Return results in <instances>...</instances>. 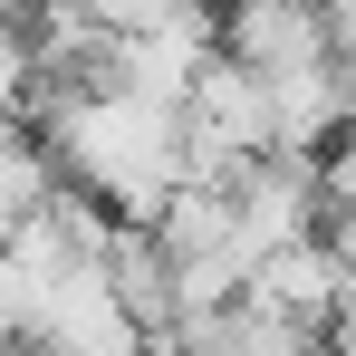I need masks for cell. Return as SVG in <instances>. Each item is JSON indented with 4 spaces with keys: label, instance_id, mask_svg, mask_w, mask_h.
I'll return each mask as SVG.
<instances>
[{
    "label": "cell",
    "instance_id": "obj_1",
    "mask_svg": "<svg viewBox=\"0 0 356 356\" xmlns=\"http://www.w3.org/2000/svg\"><path fill=\"white\" fill-rule=\"evenodd\" d=\"M49 164H67V183L106 202L116 222H154L183 183V106L106 87V77L67 87L49 97Z\"/></svg>",
    "mask_w": 356,
    "mask_h": 356
},
{
    "label": "cell",
    "instance_id": "obj_2",
    "mask_svg": "<svg viewBox=\"0 0 356 356\" xmlns=\"http://www.w3.org/2000/svg\"><path fill=\"white\" fill-rule=\"evenodd\" d=\"M270 154V87L250 67L212 58L183 87V183H232Z\"/></svg>",
    "mask_w": 356,
    "mask_h": 356
},
{
    "label": "cell",
    "instance_id": "obj_3",
    "mask_svg": "<svg viewBox=\"0 0 356 356\" xmlns=\"http://www.w3.org/2000/svg\"><path fill=\"white\" fill-rule=\"evenodd\" d=\"M337 289H347V260L327 250V232H298V241H280V250L250 260L241 308H260V318H280L298 337H318V327L337 318Z\"/></svg>",
    "mask_w": 356,
    "mask_h": 356
},
{
    "label": "cell",
    "instance_id": "obj_4",
    "mask_svg": "<svg viewBox=\"0 0 356 356\" xmlns=\"http://www.w3.org/2000/svg\"><path fill=\"white\" fill-rule=\"evenodd\" d=\"M212 19H222V58L250 67V77H289V67L337 58V49H327L318 0H222Z\"/></svg>",
    "mask_w": 356,
    "mask_h": 356
},
{
    "label": "cell",
    "instance_id": "obj_5",
    "mask_svg": "<svg viewBox=\"0 0 356 356\" xmlns=\"http://www.w3.org/2000/svg\"><path fill=\"white\" fill-rule=\"evenodd\" d=\"M232 232L241 250H280V241L318 232V164H289V154H260L250 174H232Z\"/></svg>",
    "mask_w": 356,
    "mask_h": 356
},
{
    "label": "cell",
    "instance_id": "obj_6",
    "mask_svg": "<svg viewBox=\"0 0 356 356\" xmlns=\"http://www.w3.org/2000/svg\"><path fill=\"white\" fill-rule=\"evenodd\" d=\"M260 87H270V154H289V164H318V154L337 145L347 97H356V77H347L337 58L289 67V77H260Z\"/></svg>",
    "mask_w": 356,
    "mask_h": 356
},
{
    "label": "cell",
    "instance_id": "obj_7",
    "mask_svg": "<svg viewBox=\"0 0 356 356\" xmlns=\"http://www.w3.org/2000/svg\"><path fill=\"white\" fill-rule=\"evenodd\" d=\"M49 193H58V164H49V145H39L19 116H0V250H10V232H19V222H29Z\"/></svg>",
    "mask_w": 356,
    "mask_h": 356
},
{
    "label": "cell",
    "instance_id": "obj_8",
    "mask_svg": "<svg viewBox=\"0 0 356 356\" xmlns=\"http://www.w3.org/2000/svg\"><path fill=\"white\" fill-rule=\"evenodd\" d=\"M49 97V67H39V39H29V19L0 0V116H29Z\"/></svg>",
    "mask_w": 356,
    "mask_h": 356
},
{
    "label": "cell",
    "instance_id": "obj_9",
    "mask_svg": "<svg viewBox=\"0 0 356 356\" xmlns=\"http://www.w3.org/2000/svg\"><path fill=\"white\" fill-rule=\"evenodd\" d=\"M327 327H337V347L356 356V270H347V289H337V318H327Z\"/></svg>",
    "mask_w": 356,
    "mask_h": 356
}]
</instances>
